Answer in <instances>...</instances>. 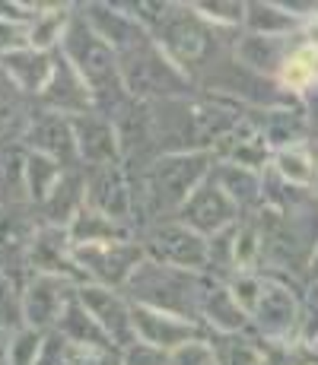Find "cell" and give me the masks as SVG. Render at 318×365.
<instances>
[{"instance_id":"ab89813d","label":"cell","mask_w":318,"mask_h":365,"mask_svg":"<svg viewBox=\"0 0 318 365\" xmlns=\"http://www.w3.org/2000/svg\"><path fill=\"white\" fill-rule=\"evenodd\" d=\"M309 279H318V248H315V257H312V267H309Z\"/></svg>"},{"instance_id":"4fadbf2b","label":"cell","mask_w":318,"mask_h":365,"mask_svg":"<svg viewBox=\"0 0 318 365\" xmlns=\"http://www.w3.org/2000/svg\"><path fill=\"white\" fill-rule=\"evenodd\" d=\"M302 35H254V32H239L232 41V54H236L239 64H245L254 73L267 76V80H277L280 70H284L287 58L296 51V45L302 41Z\"/></svg>"},{"instance_id":"60d3db41","label":"cell","mask_w":318,"mask_h":365,"mask_svg":"<svg viewBox=\"0 0 318 365\" xmlns=\"http://www.w3.org/2000/svg\"><path fill=\"white\" fill-rule=\"evenodd\" d=\"M312 353H315V356H318V340H315V343H312Z\"/></svg>"},{"instance_id":"ac0fdd59","label":"cell","mask_w":318,"mask_h":365,"mask_svg":"<svg viewBox=\"0 0 318 365\" xmlns=\"http://www.w3.org/2000/svg\"><path fill=\"white\" fill-rule=\"evenodd\" d=\"M83 207H86V168L74 165V168H64L61 181L54 185V191L45 197V203L35 207V213H39L41 226L67 229Z\"/></svg>"},{"instance_id":"7402d4cb","label":"cell","mask_w":318,"mask_h":365,"mask_svg":"<svg viewBox=\"0 0 318 365\" xmlns=\"http://www.w3.org/2000/svg\"><path fill=\"white\" fill-rule=\"evenodd\" d=\"M32 115L35 108L29 105V96L19 93L10 83V76L0 70V150H13L23 143Z\"/></svg>"},{"instance_id":"277c9868","label":"cell","mask_w":318,"mask_h":365,"mask_svg":"<svg viewBox=\"0 0 318 365\" xmlns=\"http://www.w3.org/2000/svg\"><path fill=\"white\" fill-rule=\"evenodd\" d=\"M137 242L144 245L146 261H156L162 267H175V270L191 273H207L210 270V245L204 235L188 229L182 220H156L140 226Z\"/></svg>"},{"instance_id":"9a60e30c","label":"cell","mask_w":318,"mask_h":365,"mask_svg":"<svg viewBox=\"0 0 318 365\" xmlns=\"http://www.w3.org/2000/svg\"><path fill=\"white\" fill-rule=\"evenodd\" d=\"M26 264H29L32 273H41V277H64L80 286V273H76V264H74V245H70V238H67V229L39 226L32 245L26 248Z\"/></svg>"},{"instance_id":"d6986e66","label":"cell","mask_w":318,"mask_h":365,"mask_svg":"<svg viewBox=\"0 0 318 365\" xmlns=\"http://www.w3.org/2000/svg\"><path fill=\"white\" fill-rule=\"evenodd\" d=\"M210 178L226 191V197L239 207L242 216H254L264 207V172H252V168L232 165V163H214Z\"/></svg>"},{"instance_id":"4316f807","label":"cell","mask_w":318,"mask_h":365,"mask_svg":"<svg viewBox=\"0 0 318 365\" xmlns=\"http://www.w3.org/2000/svg\"><path fill=\"white\" fill-rule=\"evenodd\" d=\"M64 168L58 159L41 156V153H32L23 146V197L32 203V207H41L45 197L54 191V185L61 181Z\"/></svg>"},{"instance_id":"b9f144b4","label":"cell","mask_w":318,"mask_h":365,"mask_svg":"<svg viewBox=\"0 0 318 365\" xmlns=\"http://www.w3.org/2000/svg\"><path fill=\"white\" fill-rule=\"evenodd\" d=\"M315 146H318V137H315Z\"/></svg>"},{"instance_id":"484cf974","label":"cell","mask_w":318,"mask_h":365,"mask_svg":"<svg viewBox=\"0 0 318 365\" xmlns=\"http://www.w3.org/2000/svg\"><path fill=\"white\" fill-rule=\"evenodd\" d=\"M277 83L293 99H302L312 89H318V41H309L302 35V41L296 45V51L289 54L284 70H280Z\"/></svg>"},{"instance_id":"44dd1931","label":"cell","mask_w":318,"mask_h":365,"mask_svg":"<svg viewBox=\"0 0 318 365\" xmlns=\"http://www.w3.org/2000/svg\"><path fill=\"white\" fill-rule=\"evenodd\" d=\"M51 67H54V51H39V48H26V51L0 58V70L29 99H39L41 96L48 76H51Z\"/></svg>"},{"instance_id":"603a6c76","label":"cell","mask_w":318,"mask_h":365,"mask_svg":"<svg viewBox=\"0 0 318 365\" xmlns=\"http://www.w3.org/2000/svg\"><path fill=\"white\" fill-rule=\"evenodd\" d=\"M54 331L80 349H96V353H111V349H115L111 340L105 336V331L96 324V318L83 308V302L76 299V292H74V299L67 302V308H64V314H61Z\"/></svg>"},{"instance_id":"e0dca14e","label":"cell","mask_w":318,"mask_h":365,"mask_svg":"<svg viewBox=\"0 0 318 365\" xmlns=\"http://www.w3.org/2000/svg\"><path fill=\"white\" fill-rule=\"evenodd\" d=\"M249 115H252V124L258 128V133L264 137V143L271 146V150L312 143V128H309V118H306V111H302V102L274 105V108L249 111Z\"/></svg>"},{"instance_id":"f546056e","label":"cell","mask_w":318,"mask_h":365,"mask_svg":"<svg viewBox=\"0 0 318 365\" xmlns=\"http://www.w3.org/2000/svg\"><path fill=\"white\" fill-rule=\"evenodd\" d=\"M70 16H74V6H51V4H45L41 16L29 26L32 48H39V51H58L64 32H67Z\"/></svg>"},{"instance_id":"7c38bea8","label":"cell","mask_w":318,"mask_h":365,"mask_svg":"<svg viewBox=\"0 0 318 365\" xmlns=\"http://www.w3.org/2000/svg\"><path fill=\"white\" fill-rule=\"evenodd\" d=\"M76 140V159L83 168H102V165H121V140H118L115 124L99 111L70 118Z\"/></svg>"},{"instance_id":"d4e9b609","label":"cell","mask_w":318,"mask_h":365,"mask_svg":"<svg viewBox=\"0 0 318 365\" xmlns=\"http://www.w3.org/2000/svg\"><path fill=\"white\" fill-rule=\"evenodd\" d=\"M267 168H271L277 178H284L287 185L315 191V185H318V150L312 143L274 150L271 153V165H267Z\"/></svg>"},{"instance_id":"1f68e13d","label":"cell","mask_w":318,"mask_h":365,"mask_svg":"<svg viewBox=\"0 0 318 365\" xmlns=\"http://www.w3.org/2000/svg\"><path fill=\"white\" fill-rule=\"evenodd\" d=\"M45 331H32V327H19L6 336V349H10V365H39L41 346H45Z\"/></svg>"},{"instance_id":"8992f818","label":"cell","mask_w":318,"mask_h":365,"mask_svg":"<svg viewBox=\"0 0 318 365\" xmlns=\"http://www.w3.org/2000/svg\"><path fill=\"white\" fill-rule=\"evenodd\" d=\"M86 207L109 216L115 222L137 229V207H134V185L124 165L86 168Z\"/></svg>"},{"instance_id":"2e32d148","label":"cell","mask_w":318,"mask_h":365,"mask_svg":"<svg viewBox=\"0 0 318 365\" xmlns=\"http://www.w3.org/2000/svg\"><path fill=\"white\" fill-rule=\"evenodd\" d=\"M76 10L115 54H124L146 38V29L124 10V4H80Z\"/></svg>"},{"instance_id":"ffe728a7","label":"cell","mask_w":318,"mask_h":365,"mask_svg":"<svg viewBox=\"0 0 318 365\" xmlns=\"http://www.w3.org/2000/svg\"><path fill=\"white\" fill-rule=\"evenodd\" d=\"M201 324L207 334H249L252 331V321L245 314V308L229 292V286L217 277L201 305Z\"/></svg>"},{"instance_id":"4dcf8cb0","label":"cell","mask_w":318,"mask_h":365,"mask_svg":"<svg viewBox=\"0 0 318 365\" xmlns=\"http://www.w3.org/2000/svg\"><path fill=\"white\" fill-rule=\"evenodd\" d=\"M23 327V283L13 277L10 264L0 261V334Z\"/></svg>"},{"instance_id":"9c48e42d","label":"cell","mask_w":318,"mask_h":365,"mask_svg":"<svg viewBox=\"0 0 318 365\" xmlns=\"http://www.w3.org/2000/svg\"><path fill=\"white\" fill-rule=\"evenodd\" d=\"M175 220H182L188 229H194L197 235L214 238V235L226 232V229H232L239 220H245V216L239 213L236 203L226 197L223 187L217 185L214 178H207L185 200V207L179 210V216H175Z\"/></svg>"},{"instance_id":"836d02e7","label":"cell","mask_w":318,"mask_h":365,"mask_svg":"<svg viewBox=\"0 0 318 365\" xmlns=\"http://www.w3.org/2000/svg\"><path fill=\"white\" fill-rule=\"evenodd\" d=\"M296 340L312 346L318 340V279H309V286L299 296V321H296Z\"/></svg>"},{"instance_id":"8d00e7d4","label":"cell","mask_w":318,"mask_h":365,"mask_svg":"<svg viewBox=\"0 0 318 365\" xmlns=\"http://www.w3.org/2000/svg\"><path fill=\"white\" fill-rule=\"evenodd\" d=\"M169 365H217V359H214V349H210L207 336H204V340H194V343L172 349L169 353Z\"/></svg>"},{"instance_id":"83f0119b","label":"cell","mask_w":318,"mask_h":365,"mask_svg":"<svg viewBox=\"0 0 318 365\" xmlns=\"http://www.w3.org/2000/svg\"><path fill=\"white\" fill-rule=\"evenodd\" d=\"M254 35H299L306 26L287 10V4H245V29Z\"/></svg>"},{"instance_id":"5bb4252c","label":"cell","mask_w":318,"mask_h":365,"mask_svg":"<svg viewBox=\"0 0 318 365\" xmlns=\"http://www.w3.org/2000/svg\"><path fill=\"white\" fill-rule=\"evenodd\" d=\"M131 308H134V334H137V340L166 349V353L207 336L204 324H197V321L175 318V314L156 312V308H144V305H131Z\"/></svg>"},{"instance_id":"5b68a950","label":"cell","mask_w":318,"mask_h":365,"mask_svg":"<svg viewBox=\"0 0 318 365\" xmlns=\"http://www.w3.org/2000/svg\"><path fill=\"white\" fill-rule=\"evenodd\" d=\"M144 261H146V255L137 238L74 248V264H76V273H80V283H96L115 292H124L127 279L134 277V270Z\"/></svg>"},{"instance_id":"f35d334b","label":"cell","mask_w":318,"mask_h":365,"mask_svg":"<svg viewBox=\"0 0 318 365\" xmlns=\"http://www.w3.org/2000/svg\"><path fill=\"white\" fill-rule=\"evenodd\" d=\"M306 38L309 41H318V19H312V23L306 26Z\"/></svg>"},{"instance_id":"f1b7e54d","label":"cell","mask_w":318,"mask_h":365,"mask_svg":"<svg viewBox=\"0 0 318 365\" xmlns=\"http://www.w3.org/2000/svg\"><path fill=\"white\" fill-rule=\"evenodd\" d=\"M217 365H261L258 336L249 334H207Z\"/></svg>"},{"instance_id":"8fae6325","label":"cell","mask_w":318,"mask_h":365,"mask_svg":"<svg viewBox=\"0 0 318 365\" xmlns=\"http://www.w3.org/2000/svg\"><path fill=\"white\" fill-rule=\"evenodd\" d=\"M26 150L32 153H41V156H51L58 159L61 165L74 168L80 165L76 159V140H74V124L70 118L58 115V111H48V108H35L29 128L23 133V143Z\"/></svg>"},{"instance_id":"e575fe53","label":"cell","mask_w":318,"mask_h":365,"mask_svg":"<svg viewBox=\"0 0 318 365\" xmlns=\"http://www.w3.org/2000/svg\"><path fill=\"white\" fill-rule=\"evenodd\" d=\"M118 365H169V353L144 340H134L131 346H124L118 353Z\"/></svg>"},{"instance_id":"30bf717a","label":"cell","mask_w":318,"mask_h":365,"mask_svg":"<svg viewBox=\"0 0 318 365\" xmlns=\"http://www.w3.org/2000/svg\"><path fill=\"white\" fill-rule=\"evenodd\" d=\"M35 102H39V108L58 111L64 118H80L96 111V96L89 89V83L70 67V61L61 51H54L51 76H48L45 89H41V96Z\"/></svg>"},{"instance_id":"d6a6232c","label":"cell","mask_w":318,"mask_h":365,"mask_svg":"<svg viewBox=\"0 0 318 365\" xmlns=\"http://www.w3.org/2000/svg\"><path fill=\"white\" fill-rule=\"evenodd\" d=\"M194 10L220 32H242L245 29V4L217 0V4H194Z\"/></svg>"},{"instance_id":"7a4b0ae2","label":"cell","mask_w":318,"mask_h":365,"mask_svg":"<svg viewBox=\"0 0 318 365\" xmlns=\"http://www.w3.org/2000/svg\"><path fill=\"white\" fill-rule=\"evenodd\" d=\"M210 286H214L210 273L175 270V267H162L156 261H144L134 270V277L127 279L124 299L131 305L156 308V312L201 324V305L207 299Z\"/></svg>"},{"instance_id":"ba28073f","label":"cell","mask_w":318,"mask_h":365,"mask_svg":"<svg viewBox=\"0 0 318 365\" xmlns=\"http://www.w3.org/2000/svg\"><path fill=\"white\" fill-rule=\"evenodd\" d=\"M76 299L96 318V324L105 331V336L111 340V346L118 353L137 340V334H134V308L124 299V292L105 289V286H96V283H80L76 286Z\"/></svg>"},{"instance_id":"74e56055","label":"cell","mask_w":318,"mask_h":365,"mask_svg":"<svg viewBox=\"0 0 318 365\" xmlns=\"http://www.w3.org/2000/svg\"><path fill=\"white\" fill-rule=\"evenodd\" d=\"M6 336H10V334H0V365H10V349H6Z\"/></svg>"},{"instance_id":"cb8c5ba5","label":"cell","mask_w":318,"mask_h":365,"mask_svg":"<svg viewBox=\"0 0 318 365\" xmlns=\"http://www.w3.org/2000/svg\"><path fill=\"white\" fill-rule=\"evenodd\" d=\"M67 238H70V245H74V248H80V245L131 242V238H137V229L109 220V216L96 213L93 207H83L80 213L74 216V222L67 226Z\"/></svg>"},{"instance_id":"d590c367","label":"cell","mask_w":318,"mask_h":365,"mask_svg":"<svg viewBox=\"0 0 318 365\" xmlns=\"http://www.w3.org/2000/svg\"><path fill=\"white\" fill-rule=\"evenodd\" d=\"M26 48H32L29 26L13 23V19L0 16V58H6V54H16V51H26Z\"/></svg>"},{"instance_id":"6da1fadb","label":"cell","mask_w":318,"mask_h":365,"mask_svg":"<svg viewBox=\"0 0 318 365\" xmlns=\"http://www.w3.org/2000/svg\"><path fill=\"white\" fill-rule=\"evenodd\" d=\"M217 159L210 153H162L150 165L137 168L131 175L134 207H137L140 226L156 220H175L185 200L204 181L210 178ZM137 226V232H140Z\"/></svg>"},{"instance_id":"52a82bcc","label":"cell","mask_w":318,"mask_h":365,"mask_svg":"<svg viewBox=\"0 0 318 365\" xmlns=\"http://www.w3.org/2000/svg\"><path fill=\"white\" fill-rule=\"evenodd\" d=\"M74 292H76L74 279L29 273V279L23 283V327L45 334L54 331L67 302L74 299Z\"/></svg>"},{"instance_id":"3957f363","label":"cell","mask_w":318,"mask_h":365,"mask_svg":"<svg viewBox=\"0 0 318 365\" xmlns=\"http://www.w3.org/2000/svg\"><path fill=\"white\" fill-rule=\"evenodd\" d=\"M118 70H121V86L134 102L156 105V102H175L197 96L194 80L169 58L156 41L146 35L140 45L127 48L118 54Z\"/></svg>"}]
</instances>
